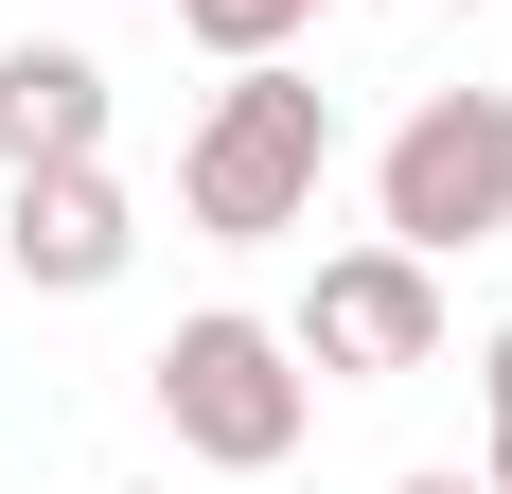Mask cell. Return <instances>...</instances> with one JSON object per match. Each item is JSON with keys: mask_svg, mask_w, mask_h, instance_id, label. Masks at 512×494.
<instances>
[{"mask_svg": "<svg viewBox=\"0 0 512 494\" xmlns=\"http://www.w3.org/2000/svg\"><path fill=\"white\" fill-rule=\"evenodd\" d=\"M0 247H18V283L89 300V283H124V265H142V212H124V177H106V159H36Z\"/></svg>", "mask_w": 512, "mask_h": 494, "instance_id": "5", "label": "cell"}, {"mask_svg": "<svg viewBox=\"0 0 512 494\" xmlns=\"http://www.w3.org/2000/svg\"><path fill=\"white\" fill-rule=\"evenodd\" d=\"M283 336H301L336 389H389V371H424V353H442V265L371 230V247H336V265L301 283V318H283Z\"/></svg>", "mask_w": 512, "mask_h": 494, "instance_id": "4", "label": "cell"}, {"mask_svg": "<svg viewBox=\"0 0 512 494\" xmlns=\"http://www.w3.org/2000/svg\"><path fill=\"white\" fill-rule=\"evenodd\" d=\"M318 18H336V0H177V36H195V53H230V71H248V53H301Z\"/></svg>", "mask_w": 512, "mask_h": 494, "instance_id": "7", "label": "cell"}, {"mask_svg": "<svg viewBox=\"0 0 512 494\" xmlns=\"http://www.w3.org/2000/svg\"><path fill=\"white\" fill-rule=\"evenodd\" d=\"M36 159H106V53H71V36L0 53V177H36Z\"/></svg>", "mask_w": 512, "mask_h": 494, "instance_id": "6", "label": "cell"}, {"mask_svg": "<svg viewBox=\"0 0 512 494\" xmlns=\"http://www.w3.org/2000/svg\"><path fill=\"white\" fill-rule=\"evenodd\" d=\"M371 212H389V247H495L512 230V89H424L407 124H389V159H371Z\"/></svg>", "mask_w": 512, "mask_h": 494, "instance_id": "3", "label": "cell"}, {"mask_svg": "<svg viewBox=\"0 0 512 494\" xmlns=\"http://www.w3.org/2000/svg\"><path fill=\"white\" fill-rule=\"evenodd\" d=\"M159 424H177V459H212V477H283L301 424H318L301 336H283V318H177V336H159Z\"/></svg>", "mask_w": 512, "mask_h": 494, "instance_id": "2", "label": "cell"}, {"mask_svg": "<svg viewBox=\"0 0 512 494\" xmlns=\"http://www.w3.org/2000/svg\"><path fill=\"white\" fill-rule=\"evenodd\" d=\"M318 177H336V89H301L283 53H248V71L212 89V124L177 142V212H195L212 247H283L318 212Z\"/></svg>", "mask_w": 512, "mask_h": 494, "instance_id": "1", "label": "cell"}, {"mask_svg": "<svg viewBox=\"0 0 512 494\" xmlns=\"http://www.w3.org/2000/svg\"><path fill=\"white\" fill-rule=\"evenodd\" d=\"M407 494H495V477H460V459H424V477H407Z\"/></svg>", "mask_w": 512, "mask_h": 494, "instance_id": "9", "label": "cell"}, {"mask_svg": "<svg viewBox=\"0 0 512 494\" xmlns=\"http://www.w3.org/2000/svg\"><path fill=\"white\" fill-rule=\"evenodd\" d=\"M477 406H495V459H477V477L512 494V318H495V353H477Z\"/></svg>", "mask_w": 512, "mask_h": 494, "instance_id": "8", "label": "cell"}]
</instances>
